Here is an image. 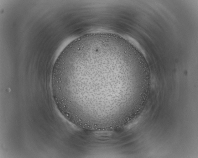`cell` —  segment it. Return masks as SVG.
Here are the masks:
<instances>
[{
  "label": "cell",
  "mask_w": 198,
  "mask_h": 158,
  "mask_svg": "<svg viewBox=\"0 0 198 158\" xmlns=\"http://www.w3.org/2000/svg\"><path fill=\"white\" fill-rule=\"evenodd\" d=\"M133 75L132 60L114 43L101 39L74 43L54 65V96L57 105L72 116L107 115L115 110L119 76Z\"/></svg>",
  "instance_id": "obj_1"
}]
</instances>
